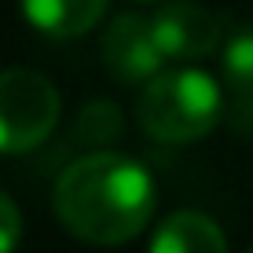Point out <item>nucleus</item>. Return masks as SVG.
I'll return each mask as SVG.
<instances>
[{"mask_svg": "<svg viewBox=\"0 0 253 253\" xmlns=\"http://www.w3.org/2000/svg\"><path fill=\"white\" fill-rule=\"evenodd\" d=\"M151 26H154V41H158L162 55L176 59V63L206 59L209 51H216L224 33L220 19L202 4H165L151 15Z\"/></svg>", "mask_w": 253, "mask_h": 253, "instance_id": "obj_5", "label": "nucleus"}, {"mask_svg": "<svg viewBox=\"0 0 253 253\" xmlns=\"http://www.w3.org/2000/svg\"><path fill=\"white\" fill-rule=\"evenodd\" d=\"M151 253H228L224 231L216 220L195 209H176L158 224L151 239Z\"/></svg>", "mask_w": 253, "mask_h": 253, "instance_id": "obj_6", "label": "nucleus"}, {"mask_svg": "<svg viewBox=\"0 0 253 253\" xmlns=\"http://www.w3.org/2000/svg\"><path fill=\"white\" fill-rule=\"evenodd\" d=\"M220 114L224 99L216 81L191 66L158 70L136 103L139 128L158 143H195L213 132Z\"/></svg>", "mask_w": 253, "mask_h": 253, "instance_id": "obj_2", "label": "nucleus"}, {"mask_svg": "<svg viewBox=\"0 0 253 253\" xmlns=\"http://www.w3.org/2000/svg\"><path fill=\"white\" fill-rule=\"evenodd\" d=\"M22 15L48 37H81L107 11V0H19Z\"/></svg>", "mask_w": 253, "mask_h": 253, "instance_id": "obj_7", "label": "nucleus"}, {"mask_svg": "<svg viewBox=\"0 0 253 253\" xmlns=\"http://www.w3.org/2000/svg\"><path fill=\"white\" fill-rule=\"evenodd\" d=\"M224 81L242 99H253V30L235 33L224 48Z\"/></svg>", "mask_w": 253, "mask_h": 253, "instance_id": "obj_8", "label": "nucleus"}, {"mask_svg": "<svg viewBox=\"0 0 253 253\" xmlns=\"http://www.w3.org/2000/svg\"><path fill=\"white\" fill-rule=\"evenodd\" d=\"M118 132H121V110L114 103L95 99L81 110V118H77V139L88 143V147H107Z\"/></svg>", "mask_w": 253, "mask_h": 253, "instance_id": "obj_9", "label": "nucleus"}, {"mask_svg": "<svg viewBox=\"0 0 253 253\" xmlns=\"http://www.w3.org/2000/svg\"><path fill=\"white\" fill-rule=\"evenodd\" d=\"M19 239H22V213L11 202V195L0 191V253H15Z\"/></svg>", "mask_w": 253, "mask_h": 253, "instance_id": "obj_10", "label": "nucleus"}, {"mask_svg": "<svg viewBox=\"0 0 253 253\" xmlns=\"http://www.w3.org/2000/svg\"><path fill=\"white\" fill-rule=\"evenodd\" d=\"M250 253H253V250H250Z\"/></svg>", "mask_w": 253, "mask_h": 253, "instance_id": "obj_11", "label": "nucleus"}, {"mask_svg": "<svg viewBox=\"0 0 253 253\" xmlns=\"http://www.w3.org/2000/svg\"><path fill=\"white\" fill-rule=\"evenodd\" d=\"M51 206L63 228L88 246H121L154 216V180L136 158L92 151L55 180Z\"/></svg>", "mask_w": 253, "mask_h": 253, "instance_id": "obj_1", "label": "nucleus"}, {"mask_svg": "<svg viewBox=\"0 0 253 253\" xmlns=\"http://www.w3.org/2000/svg\"><path fill=\"white\" fill-rule=\"evenodd\" d=\"M63 114L55 84L26 66L0 70V154H30L51 136Z\"/></svg>", "mask_w": 253, "mask_h": 253, "instance_id": "obj_3", "label": "nucleus"}, {"mask_svg": "<svg viewBox=\"0 0 253 253\" xmlns=\"http://www.w3.org/2000/svg\"><path fill=\"white\" fill-rule=\"evenodd\" d=\"M103 66L110 70V77L121 84H139V81H151L154 74L162 70V48L154 41V26L143 15H118L114 22L107 26L103 33V44H99Z\"/></svg>", "mask_w": 253, "mask_h": 253, "instance_id": "obj_4", "label": "nucleus"}]
</instances>
